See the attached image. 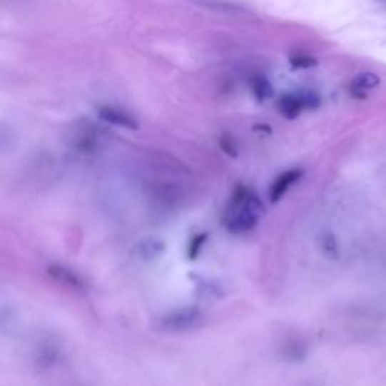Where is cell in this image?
Masks as SVG:
<instances>
[{
	"instance_id": "6da1fadb",
	"label": "cell",
	"mask_w": 386,
	"mask_h": 386,
	"mask_svg": "<svg viewBox=\"0 0 386 386\" xmlns=\"http://www.w3.org/2000/svg\"><path fill=\"white\" fill-rule=\"evenodd\" d=\"M264 215L261 199L248 186L237 184L231 196L223 223L231 233H245L254 228Z\"/></svg>"
},
{
	"instance_id": "7a4b0ae2",
	"label": "cell",
	"mask_w": 386,
	"mask_h": 386,
	"mask_svg": "<svg viewBox=\"0 0 386 386\" xmlns=\"http://www.w3.org/2000/svg\"><path fill=\"white\" fill-rule=\"evenodd\" d=\"M98 118L101 119V121L112 124V126L124 127L128 130L139 128V124L135 118L124 111L111 108V106H101V108H98Z\"/></svg>"
},
{
	"instance_id": "3957f363",
	"label": "cell",
	"mask_w": 386,
	"mask_h": 386,
	"mask_svg": "<svg viewBox=\"0 0 386 386\" xmlns=\"http://www.w3.org/2000/svg\"><path fill=\"white\" fill-rule=\"evenodd\" d=\"M302 174H303V172L299 171V169H291V171L283 172V174L279 176L273 181V184L270 186V193H269L270 203L276 204V203L281 201L283 196L288 192V189L291 188V186L302 177Z\"/></svg>"
},
{
	"instance_id": "277c9868",
	"label": "cell",
	"mask_w": 386,
	"mask_h": 386,
	"mask_svg": "<svg viewBox=\"0 0 386 386\" xmlns=\"http://www.w3.org/2000/svg\"><path fill=\"white\" fill-rule=\"evenodd\" d=\"M278 111L287 119H296L302 111H305V104L300 94H283L278 100Z\"/></svg>"
},
{
	"instance_id": "5b68a950",
	"label": "cell",
	"mask_w": 386,
	"mask_h": 386,
	"mask_svg": "<svg viewBox=\"0 0 386 386\" xmlns=\"http://www.w3.org/2000/svg\"><path fill=\"white\" fill-rule=\"evenodd\" d=\"M379 83H380V78L376 74H372V73L359 74L357 77L353 78V82L350 85V92L356 98H365L367 91L376 88Z\"/></svg>"
},
{
	"instance_id": "8992f818",
	"label": "cell",
	"mask_w": 386,
	"mask_h": 386,
	"mask_svg": "<svg viewBox=\"0 0 386 386\" xmlns=\"http://www.w3.org/2000/svg\"><path fill=\"white\" fill-rule=\"evenodd\" d=\"M249 85L252 89V94L257 98V101L263 103L273 97V88L269 82V78L263 74H254L249 78Z\"/></svg>"
},
{
	"instance_id": "52a82bcc",
	"label": "cell",
	"mask_w": 386,
	"mask_h": 386,
	"mask_svg": "<svg viewBox=\"0 0 386 386\" xmlns=\"http://www.w3.org/2000/svg\"><path fill=\"white\" fill-rule=\"evenodd\" d=\"M219 146H220V150L226 154V156H230L233 158L238 157V146L234 141V138L231 135H222L220 139H219Z\"/></svg>"
},
{
	"instance_id": "ba28073f",
	"label": "cell",
	"mask_w": 386,
	"mask_h": 386,
	"mask_svg": "<svg viewBox=\"0 0 386 386\" xmlns=\"http://www.w3.org/2000/svg\"><path fill=\"white\" fill-rule=\"evenodd\" d=\"M290 64L295 70H306V68H313V66H315L318 62L311 56L296 55L290 58Z\"/></svg>"
},
{
	"instance_id": "9c48e42d",
	"label": "cell",
	"mask_w": 386,
	"mask_h": 386,
	"mask_svg": "<svg viewBox=\"0 0 386 386\" xmlns=\"http://www.w3.org/2000/svg\"><path fill=\"white\" fill-rule=\"evenodd\" d=\"M302 100H303V104H305V109H317L318 106H320V97H318L314 91H300L299 92Z\"/></svg>"
},
{
	"instance_id": "30bf717a",
	"label": "cell",
	"mask_w": 386,
	"mask_h": 386,
	"mask_svg": "<svg viewBox=\"0 0 386 386\" xmlns=\"http://www.w3.org/2000/svg\"><path fill=\"white\" fill-rule=\"evenodd\" d=\"M205 238H207L205 234H198L196 237H193V240H192V248H191V252H192L193 255L199 250V246H201V245L204 243Z\"/></svg>"
},
{
	"instance_id": "8fae6325",
	"label": "cell",
	"mask_w": 386,
	"mask_h": 386,
	"mask_svg": "<svg viewBox=\"0 0 386 386\" xmlns=\"http://www.w3.org/2000/svg\"><path fill=\"white\" fill-rule=\"evenodd\" d=\"M252 130H254V131H263V133H268V135H270V133H272V128H270V126H268V124L254 126V127H252Z\"/></svg>"
}]
</instances>
